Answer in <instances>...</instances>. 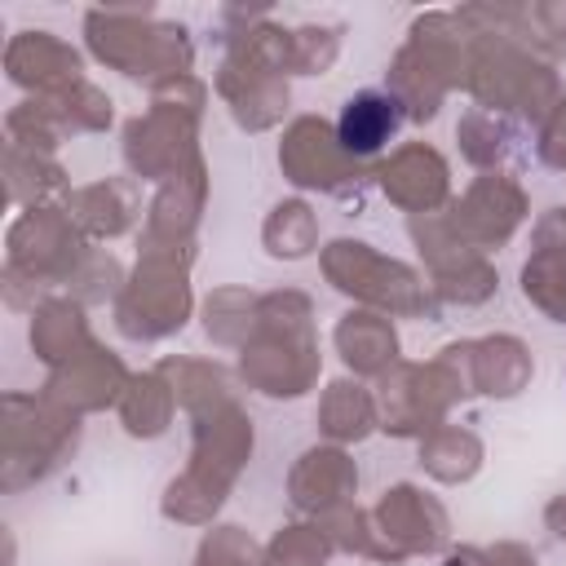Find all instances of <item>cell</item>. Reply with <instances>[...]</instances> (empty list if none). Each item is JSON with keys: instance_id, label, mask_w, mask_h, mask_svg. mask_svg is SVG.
Returning <instances> with one entry per match:
<instances>
[{"instance_id": "cell-1", "label": "cell", "mask_w": 566, "mask_h": 566, "mask_svg": "<svg viewBox=\"0 0 566 566\" xmlns=\"http://www.w3.org/2000/svg\"><path fill=\"white\" fill-rule=\"evenodd\" d=\"M407 124V106L398 93L389 88H363L340 106L336 119V142L349 155H376L385 150V142H394Z\"/></svg>"}]
</instances>
